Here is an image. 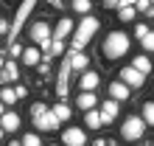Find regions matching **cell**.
Listing matches in <instances>:
<instances>
[{"instance_id": "cell-30", "label": "cell", "mask_w": 154, "mask_h": 146, "mask_svg": "<svg viewBox=\"0 0 154 146\" xmlns=\"http://www.w3.org/2000/svg\"><path fill=\"white\" fill-rule=\"evenodd\" d=\"M121 6H123V0H106V3H104V8H109V11H112V8L121 11Z\"/></svg>"}, {"instance_id": "cell-21", "label": "cell", "mask_w": 154, "mask_h": 146, "mask_svg": "<svg viewBox=\"0 0 154 146\" xmlns=\"http://www.w3.org/2000/svg\"><path fill=\"white\" fill-rule=\"evenodd\" d=\"M14 101H17L14 87H0V104H3V107H11Z\"/></svg>"}, {"instance_id": "cell-5", "label": "cell", "mask_w": 154, "mask_h": 146, "mask_svg": "<svg viewBox=\"0 0 154 146\" xmlns=\"http://www.w3.org/2000/svg\"><path fill=\"white\" fill-rule=\"evenodd\" d=\"M118 81H123L129 90H140L143 84H146V76H143V73H137L132 65H126V68H121V79H118Z\"/></svg>"}, {"instance_id": "cell-29", "label": "cell", "mask_w": 154, "mask_h": 146, "mask_svg": "<svg viewBox=\"0 0 154 146\" xmlns=\"http://www.w3.org/2000/svg\"><path fill=\"white\" fill-rule=\"evenodd\" d=\"M8 56H11V59L23 56V48H20V45H17V42H11V45H8Z\"/></svg>"}, {"instance_id": "cell-26", "label": "cell", "mask_w": 154, "mask_h": 146, "mask_svg": "<svg viewBox=\"0 0 154 146\" xmlns=\"http://www.w3.org/2000/svg\"><path fill=\"white\" fill-rule=\"evenodd\" d=\"M62 53H65V42H56V40H53V45H51V53H48V56L53 59V56H62Z\"/></svg>"}, {"instance_id": "cell-32", "label": "cell", "mask_w": 154, "mask_h": 146, "mask_svg": "<svg viewBox=\"0 0 154 146\" xmlns=\"http://www.w3.org/2000/svg\"><path fill=\"white\" fill-rule=\"evenodd\" d=\"M134 11H151V3H146V0H137V3H134Z\"/></svg>"}, {"instance_id": "cell-16", "label": "cell", "mask_w": 154, "mask_h": 146, "mask_svg": "<svg viewBox=\"0 0 154 146\" xmlns=\"http://www.w3.org/2000/svg\"><path fill=\"white\" fill-rule=\"evenodd\" d=\"M118 20L121 23H132L134 20V0H123L121 11H118Z\"/></svg>"}, {"instance_id": "cell-8", "label": "cell", "mask_w": 154, "mask_h": 146, "mask_svg": "<svg viewBox=\"0 0 154 146\" xmlns=\"http://www.w3.org/2000/svg\"><path fill=\"white\" fill-rule=\"evenodd\" d=\"M73 31H76V20H70V17H59V20H56V28H53V40H56V42H65Z\"/></svg>"}, {"instance_id": "cell-38", "label": "cell", "mask_w": 154, "mask_h": 146, "mask_svg": "<svg viewBox=\"0 0 154 146\" xmlns=\"http://www.w3.org/2000/svg\"><path fill=\"white\" fill-rule=\"evenodd\" d=\"M3 113H6V107H3V104H0V115H3Z\"/></svg>"}, {"instance_id": "cell-20", "label": "cell", "mask_w": 154, "mask_h": 146, "mask_svg": "<svg viewBox=\"0 0 154 146\" xmlns=\"http://www.w3.org/2000/svg\"><path fill=\"white\" fill-rule=\"evenodd\" d=\"M51 113H53V115H56V118H59V121H67V118H70V115H73V110H70V107H67V101H59L56 107H51Z\"/></svg>"}, {"instance_id": "cell-33", "label": "cell", "mask_w": 154, "mask_h": 146, "mask_svg": "<svg viewBox=\"0 0 154 146\" xmlns=\"http://www.w3.org/2000/svg\"><path fill=\"white\" fill-rule=\"evenodd\" d=\"M14 93H17V98H25V96H28V87H25V84H17Z\"/></svg>"}, {"instance_id": "cell-6", "label": "cell", "mask_w": 154, "mask_h": 146, "mask_svg": "<svg viewBox=\"0 0 154 146\" xmlns=\"http://www.w3.org/2000/svg\"><path fill=\"white\" fill-rule=\"evenodd\" d=\"M59 124H62V121H59V118L51 113V107L45 110V113H42L39 118H34V126H37L39 132H56V129H59Z\"/></svg>"}, {"instance_id": "cell-7", "label": "cell", "mask_w": 154, "mask_h": 146, "mask_svg": "<svg viewBox=\"0 0 154 146\" xmlns=\"http://www.w3.org/2000/svg\"><path fill=\"white\" fill-rule=\"evenodd\" d=\"M62 143L65 146H84L87 143V132L81 129V126H67V129L62 132Z\"/></svg>"}, {"instance_id": "cell-2", "label": "cell", "mask_w": 154, "mask_h": 146, "mask_svg": "<svg viewBox=\"0 0 154 146\" xmlns=\"http://www.w3.org/2000/svg\"><path fill=\"white\" fill-rule=\"evenodd\" d=\"M98 28H101V20H98V17H93V14L81 17V20H79V28L73 31L70 51H84V48H87V42L98 34Z\"/></svg>"}, {"instance_id": "cell-13", "label": "cell", "mask_w": 154, "mask_h": 146, "mask_svg": "<svg viewBox=\"0 0 154 146\" xmlns=\"http://www.w3.org/2000/svg\"><path fill=\"white\" fill-rule=\"evenodd\" d=\"M106 90H109V98H112V101H118V104L126 101V98L132 96V90L126 87L123 81H109V87H106Z\"/></svg>"}, {"instance_id": "cell-37", "label": "cell", "mask_w": 154, "mask_h": 146, "mask_svg": "<svg viewBox=\"0 0 154 146\" xmlns=\"http://www.w3.org/2000/svg\"><path fill=\"white\" fill-rule=\"evenodd\" d=\"M3 135H6V132H3V126H0V141H3Z\"/></svg>"}, {"instance_id": "cell-27", "label": "cell", "mask_w": 154, "mask_h": 146, "mask_svg": "<svg viewBox=\"0 0 154 146\" xmlns=\"http://www.w3.org/2000/svg\"><path fill=\"white\" fill-rule=\"evenodd\" d=\"M45 110H48V107H45L42 101H37V104H31V118H39V115L45 113Z\"/></svg>"}, {"instance_id": "cell-39", "label": "cell", "mask_w": 154, "mask_h": 146, "mask_svg": "<svg viewBox=\"0 0 154 146\" xmlns=\"http://www.w3.org/2000/svg\"><path fill=\"white\" fill-rule=\"evenodd\" d=\"M53 146H56V143H53Z\"/></svg>"}, {"instance_id": "cell-36", "label": "cell", "mask_w": 154, "mask_h": 146, "mask_svg": "<svg viewBox=\"0 0 154 146\" xmlns=\"http://www.w3.org/2000/svg\"><path fill=\"white\" fill-rule=\"evenodd\" d=\"M8 146H23V143H20V141H11V143H8Z\"/></svg>"}, {"instance_id": "cell-23", "label": "cell", "mask_w": 154, "mask_h": 146, "mask_svg": "<svg viewBox=\"0 0 154 146\" xmlns=\"http://www.w3.org/2000/svg\"><path fill=\"white\" fill-rule=\"evenodd\" d=\"M143 121H146V126H154V101H146L143 104Z\"/></svg>"}, {"instance_id": "cell-1", "label": "cell", "mask_w": 154, "mask_h": 146, "mask_svg": "<svg viewBox=\"0 0 154 146\" xmlns=\"http://www.w3.org/2000/svg\"><path fill=\"white\" fill-rule=\"evenodd\" d=\"M129 45H132V36L126 31H109L101 42V56L106 62H115V59H123L129 53Z\"/></svg>"}, {"instance_id": "cell-18", "label": "cell", "mask_w": 154, "mask_h": 146, "mask_svg": "<svg viewBox=\"0 0 154 146\" xmlns=\"http://www.w3.org/2000/svg\"><path fill=\"white\" fill-rule=\"evenodd\" d=\"M79 107L81 110H95L98 107V96L95 93H81L79 96Z\"/></svg>"}, {"instance_id": "cell-34", "label": "cell", "mask_w": 154, "mask_h": 146, "mask_svg": "<svg viewBox=\"0 0 154 146\" xmlns=\"http://www.w3.org/2000/svg\"><path fill=\"white\" fill-rule=\"evenodd\" d=\"M93 146H106V141H104V138H95V141H93Z\"/></svg>"}, {"instance_id": "cell-15", "label": "cell", "mask_w": 154, "mask_h": 146, "mask_svg": "<svg viewBox=\"0 0 154 146\" xmlns=\"http://www.w3.org/2000/svg\"><path fill=\"white\" fill-rule=\"evenodd\" d=\"M39 62H42V51L39 48H25L23 51V65L25 68H37Z\"/></svg>"}, {"instance_id": "cell-19", "label": "cell", "mask_w": 154, "mask_h": 146, "mask_svg": "<svg viewBox=\"0 0 154 146\" xmlns=\"http://www.w3.org/2000/svg\"><path fill=\"white\" fill-rule=\"evenodd\" d=\"M84 124L90 126V129L104 126V124H101V113H98V110H87V113H84Z\"/></svg>"}, {"instance_id": "cell-4", "label": "cell", "mask_w": 154, "mask_h": 146, "mask_svg": "<svg viewBox=\"0 0 154 146\" xmlns=\"http://www.w3.org/2000/svg\"><path fill=\"white\" fill-rule=\"evenodd\" d=\"M37 8V3L34 0H25V3L17 8V17H14V23H11V31H8V42H14L17 40V34H20V28H23V23L28 20V14Z\"/></svg>"}, {"instance_id": "cell-9", "label": "cell", "mask_w": 154, "mask_h": 146, "mask_svg": "<svg viewBox=\"0 0 154 146\" xmlns=\"http://www.w3.org/2000/svg\"><path fill=\"white\" fill-rule=\"evenodd\" d=\"M67 65H70V70H79V73H84V70H90V56L84 51H67Z\"/></svg>"}, {"instance_id": "cell-28", "label": "cell", "mask_w": 154, "mask_h": 146, "mask_svg": "<svg viewBox=\"0 0 154 146\" xmlns=\"http://www.w3.org/2000/svg\"><path fill=\"white\" fill-rule=\"evenodd\" d=\"M149 34V25L146 23H140V25H134V40H143V36Z\"/></svg>"}, {"instance_id": "cell-10", "label": "cell", "mask_w": 154, "mask_h": 146, "mask_svg": "<svg viewBox=\"0 0 154 146\" xmlns=\"http://www.w3.org/2000/svg\"><path fill=\"white\" fill-rule=\"evenodd\" d=\"M98 84H101V73H98V70H84V73H81V81H79L81 93H95Z\"/></svg>"}, {"instance_id": "cell-14", "label": "cell", "mask_w": 154, "mask_h": 146, "mask_svg": "<svg viewBox=\"0 0 154 146\" xmlns=\"http://www.w3.org/2000/svg\"><path fill=\"white\" fill-rule=\"evenodd\" d=\"M0 126H3V132H17L20 129V115L11 113V110H6V113L0 115Z\"/></svg>"}, {"instance_id": "cell-35", "label": "cell", "mask_w": 154, "mask_h": 146, "mask_svg": "<svg viewBox=\"0 0 154 146\" xmlns=\"http://www.w3.org/2000/svg\"><path fill=\"white\" fill-rule=\"evenodd\" d=\"M3 65H6V56H3V53H0V70H3Z\"/></svg>"}, {"instance_id": "cell-11", "label": "cell", "mask_w": 154, "mask_h": 146, "mask_svg": "<svg viewBox=\"0 0 154 146\" xmlns=\"http://www.w3.org/2000/svg\"><path fill=\"white\" fill-rule=\"evenodd\" d=\"M17 79H20V68H17V62L14 59H6L3 70H0V87H6L8 81H17Z\"/></svg>"}, {"instance_id": "cell-25", "label": "cell", "mask_w": 154, "mask_h": 146, "mask_svg": "<svg viewBox=\"0 0 154 146\" xmlns=\"http://www.w3.org/2000/svg\"><path fill=\"white\" fill-rule=\"evenodd\" d=\"M23 146H42V141L37 132H28V135H23Z\"/></svg>"}, {"instance_id": "cell-22", "label": "cell", "mask_w": 154, "mask_h": 146, "mask_svg": "<svg viewBox=\"0 0 154 146\" xmlns=\"http://www.w3.org/2000/svg\"><path fill=\"white\" fill-rule=\"evenodd\" d=\"M70 8H73L76 14H81V17H87L90 11H93V3H90V0H73V3H70Z\"/></svg>"}, {"instance_id": "cell-3", "label": "cell", "mask_w": 154, "mask_h": 146, "mask_svg": "<svg viewBox=\"0 0 154 146\" xmlns=\"http://www.w3.org/2000/svg\"><path fill=\"white\" fill-rule=\"evenodd\" d=\"M143 135H146V121H143L140 115L123 118V124H121V138L123 141H140Z\"/></svg>"}, {"instance_id": "cell-31", "label": "cell", "mask_w": 154, "mask_h": 146, "mask_svg": "<svg viewBox=\"0 0 154 146\" xmlns=\"http://www.w3.org/2000/svg\"><path fill=\"white\" fill-rule=\"evenodd\" d=\"M8 31H11V23L0 17V36H8Z\"/></svg>"}, {"instance_id": "cell-12", "label": "cell", "mask_w": 154, "mask_h": 146, "mask_svg": "<svg viewBox=\"0 0 154 146\" xmlns=\"http://www.w3.org/2000/svg\"><path fill=\"white\" fill-rule=\"evenodd\" d=\"M98 113H101V124H112L115 118L121 115V104L109 98V101H104V104H101V110H98Z\"/></svg>"}, {"instance_id": "cell-17", "label": "cell", "mask_w": 154, "mask_h": 146, "mask_svg": "<svg viewBox=\"0 0 154 146\" xmlns=\"http://www.w3.org/2000/svg\"><path fill=\"white\" fill-rule=\"evenodd\" d=\"M132 68L137 70V73H143V76H146V73H151V59L149 56H134V62H132Z\"/></svg>"}, {"instance_id": "cell-24", "label": "cell", "mask_w": 154, "mask_h": 146, "mask_svg": "<svg viewBox=\"0 0 154 146\" xmlns=\"http://www.w3.org/2000/svg\"><path fill=\"white\" fill-rule=\"evenodd\" d=\"M140 45H143V51H146V53H154V31H149L146 36H143Z\"/></svg>"}]
</instances>
